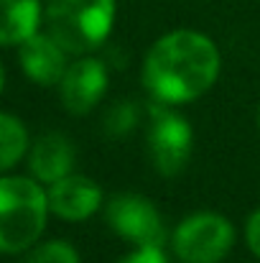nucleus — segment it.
I'll return each instance as SVG.
<instances>
[{
    "instance_id": "1",
    "label": "nucleus",
    "mask_w": 260,
    "mask_h": 263,
    "mask_svg": "<svg viewBox=\"0 0 260 263\" xmlns=\"http://www.w3.org/2000/svg\"><path fill=\"white\" fill-rule=\"evenodd\" d=\"M219 74V51L199 31H171L158 39L143 64V85L164 105L202 97Z\"/></svg>"
},
{
    "instance_id": "2",
    "label": "nucleus",
    "mask_w": 260,
    "mask_h": 263,
    "mask_svg": "<svg viewBox=\"0 0 260 263\" xmlns=\"http://www.w3.org/2000/svg\"><path fill=\"white\" fill-rule=\"evenodd\" d=\"M49 197L33 179H0V253L31 248L46 228Z\"/></svg>"
},
{
    "instance_id": "3",
    "label": "nucleus",
    "mask_w": 260,
    "mask_h": 263,
    "mask_svg": "<svg viewBox=\"0 0 260 263\" xmlns=\"http://www.w3.org/2000/svg\"><path fill=\"white\" fill-rule=\"evenodd\" d=\"M115 21V0H46V26L67 54L97 49Z\"/></svg>"
},
{
    "instance_id": "4",
    "label": "nucleus",
    "mask_w": 260,
    "mask_h": 263,
    "mask_svg": "<svg viewBox=\"0 0 260 263\" xmlns=\"http://www.w3.org/2000/svg\"><path fill=\"white\" fill-rule=\"evenodd\" d=\"M235 243V230L217 212H194L173 233L171 246L181 263H219Z\"/></svg>"
},
{
    "instance_id": "5",
    "label": "nucleus",
    "mask_w": 260,
    "mask_h": 263,
    "mask_svg": "<svg viewBox=\"0 0 260 263\" xmlns=\"http://www.w3.org/2000/svg\"><path fill=\"white\" fill-rule=\"evenodd\" d=\"M105 220L120 238H125L135 248H161L166 240L161 215L141 194H133V192L115 194L107 202Z\"/></svg>"
},
{
    "instance_id": "6",
    "label": "nucleus",
    "mask_w": 260,
    "mask_h": 263,
    "mask_svg": "<svg viewBox=\"0 0 260 263\" xmlns=\"http://www.w3.org/2000/svg\"><path fill=\"white\" fill-rule=\"evenodd\" d=\"M148 148L156 172L164 176H176L191 156V128L173 110L161 105L151 107V128H148Z\"/></svg>"
},
{
    "instance_id": "7",
    "label": "nucleus",
    "mask_w": 260,
    "mask_h": 263,
    "mask_svg": "<svg viewBox=\"0 0 260 263\" xmlns=\"http://www.w3.org/2000/svg\"><path fill=\"white\" fill-rule=\"evenodd\" d=\"M59 89H62L64 107L74 115H85L99 102V97L107 89L105 64L92 57H85V59L69 64L59 82Z\"/></svg>"
},
{
    "instance_id": "8",
    "label": "nucleus",
    "mask_w": 260,
    "mask_h": 263,
    "mask_svg": "<svg viewBox=\"0 0 260 263\" xmlns=\"http://www.w3.org/2000/svg\"><path fill=\"white\" fill-rule=\"evenodd\" d=\"M46 197H49V210L54 215L69 222H79L97 212L102 202V189L87 176L67 174L64 179L51 184Z\"/></svg>"
},
{
    "instance_id": "9",
    "label": "nucleus",
    "mask_w": 260,
    "mask_h": 263,
    "mask_svg": "<svg viewBox=\"0 0 260 263\" xmlns=\"http://www.w3.org/2000/svg\"><path fill=\"white\" fill-rule=\"evenodd\" d=\"M21 67L36 85H59L67 72V49L51 33H33L21 44Z\"/></svg>"
},
{
    "instance_id": "10",
    "label": "nucleus",
    "mask_w": 260,
    "mask_h": 263,
    "mask_svg": "<svg viewBox=\"0 0 260 263\" xmlns=\"http://www.w3.org/2000/svg\"><path fill=\"white\" fill-rule=\"evenodd\" d=\"M74 164V148L62 133H46L41 136L28 156L31 174L44 184H54L67 174H72Z\"/></svg>"
},
{
    "instance_id": "11",
    "label": "nucleus",
    "mask_w": 260,
    "mask_h": 263,
    "mask_svg": "<svg viewBox=\"0 0 260 263\" xmlns=\"http://www.w3.org/2000/svg\"><path fill=\"white\" fill-rule=\"evenodd\" d=\"M41 21L38 0H0V46L23 44Z\"/></svg>"
},
{
    "instance_id": "12",
    "label": "nucleus",
    "mask_w": 260,
    "mask_h": 263,
    "mask_svg": "<svg viewBox=\"0 0 260 263\" xmlns=\"http://www.w3.org/2000/svg\"><path fill=\"white\" fill-rule=\"evenodd\" d=\"M28 148V133L23 123L8 112H0V172L15 166Z\"/></svg>"
},
{
    "instance_id": "13",
    "label": "nucleus",
    "mask_w": 260,
    "mask_h": 263,
    "mask_svg": "<svg viewBox=\"0 0 260 263\" xmlns=\"http://www.w3.org/2000/svg\"><path fill=\"white\" fill-rule=\"evenodd\" d=\"M26 263H79V256L69 243L51 240V243H44L41 248H36Z\"/></svg>"
},
{
    "instance_id": "14",
    "label": "nucleus",
    "mask_w": 260,
    "mask_h": 263,
    "mask_svg": "<svg viewBox=\"0 0 260 263\" xmlns=\"http://www.w3.org/2000/svg\"><path fill=\"white\" fill-rule=\"evenodd\" d=\"M135 123H138V118H135V107H133L130 102H123V105H117V107L110 110L105 125H107V133H110V136H125V133L133 130Z\"/></svg>"
},
{
    "instance_id": "15",
    "label": "nucleus",
    "mask_w": 260,
    "mask_h": 263,
    "mask_svg": "<svg viewBox=\"0 0 260 263\" xmlns=\"http://www.w3.org/2000/svg\"><path fill=\"white\" fill-rule=\"evenodd\" d=\"M117 263H169L161 248H135L130 256H125Z\"/></svg>"
},
{
    "instance_id": "16",
    "label": "nucleus",
    "mask_w": 260,
    "mask_h": 263,
    "mask_svg": "<svg viewBox=\"0 0 260 263\" xmlns=\"http://www.w3.org/2000/svg\"><path fill=\"white\" fill-rule=\"evenodd\" d=\"M245 233H248V246H250V251L260 258V210L250 215V220H248V230H245Z\"/></svg>"
},
{
    "instance_id": "17",
    "label": "nucleus",
    "mask_w": 260,
    "mask_h": 263,
    "mask_svg": "<svg viewBox=\"0 0 260 263\" xmlns=\"http://www.w3.org/2000/svg\"><path fill=\"white\" fill-rule=\"evenodd\" d=\"M5 87V72H3V64H0V92Z\"/></svg>"
},
{
    "instance_id": "18",
    "label": "nucleus",
    "mask_w": 260,
    "mask_h": 263,
    "mask_svg": "<svg viewBox=\"0 0 260 263\" xmlns=\"http://www.w3.org/2000/svg\"><path fill=\"white\" fill-rule=\"evenodd\" d=\"M258 120H260V110H258Z\"/></svg>"
}]
</instances>
